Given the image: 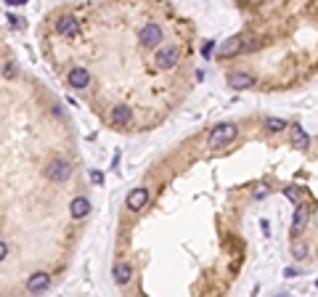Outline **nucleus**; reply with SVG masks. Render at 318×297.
<instances>
[{
  "label": "nucleus",
  "instance_id": "aec40b11",
  "mask_svg": "<svg viewBox=\"0 0 318 297\" xmlns=\"http://www.w3.org/2000/svg\"><path fill=\"white\" fill-rule=\"evenodd\" d=\"M212 51H215V40H207V43H204V48H201V56L207 59V56H209V53H212Z\"/></svg>",
  "mask_w": 318,
  "mask_h": 297
},
{
  "label": "nucleus",
  "instance_id": "0eeeda50",
  "mask_svg": "<svg viewBox=\"0 0 318 297\" xmlns=\"http://www.w3.org/2000/svg\"><path fill=\"white\" fill-rule=\"evenodd\" d=\"M27 289L32 295H40V292H45V289H51V273H45V271L32 273V276L27 279Z\"/></svg>",
  "mask_w": 318,
  "mask_h": 297
},
{
  "label": "nucleus",
  "instance_id": "412c9836",
  "mask_svg": "<svg viewBox=\"0 0 318 297\" xmlns=\"http://www.w3.org/2000/svg\"><path fill=\"white\" fill-rule=\"evenodd\" d=\"M90 180H93V183H96V186H101V183H104V173L93 170V173H90Z\"/></svg>",
  "mask_w": 318,
  "mask_h": 297
},
{
  "label": "nucleus",
  "instance_id": "7ed1b4c3",
  "mask_svg": "<svg viewBox=\"0 0 318 297\" xmlns=\"http://www.w3.org/2000/svg\"><path fill=\"white\" fill-rule=\"evenodd\" d=\"M236 135H239V127H236V125H231V122L215 125L212 130H209L207 146H209V149H220V146H228V143L234 141Z\"/></svg>",
  "mask_w": 318,
  "mask_h": 297
},
{
  "label": "nucleus",
  "instance_id": "ddd939ff",
  "mask_svg": "<svg viewBox=\"0 0 318 297\" xmlns=\"http://www.w3.org/2000/svg\"><path fill=\"white\" fill-rule=\"evenodd\" d=\"M228 85L234 90H247V88L254 85V77H252V74H244V72H234L228 77Z\"/></svg>",
  "mask_w": 318,
  "mask_h": 297
},
{
  "label": "nucleus",
  "instance_id": "f3484780",
  "mask_svg": "<svg viewBox=\"0 0 318 297\" xmlns=\"http://www.w3.org/2000/svg\"><path fill=\"white\" fill-rule=\"evenodd\" d=\"M265 127L270 133H281L286 127V122H284V119H278V117H265Z\"/></svg>",
  "mask_w": 318,
  "mask_h": 297
},
{
  "label": "nucleus",
  "instance_id": "4468645a",
  "mask_svg": "<svg viewBox=\"0 0 318 297\" xmlns=\"http://www.w3.org/2000/svg\"><path fill=\"white\" fill-rule=\"evenodd\" d=\"M112 276H114V281H117L120 287H125L130 279H133V265L130 263H117L114 265V271H112Z\"/></svg>",
  "mask_w": 318,
  "mask_h": 297
},
{
  "label": "nucleus",
  "instance_id": "dca6fc26",
  "mask_svg": "<svg viewBox=\"0 0 318 297\" xmlns=\"http://www.w3.org/2000/svg\"><path fill=\"white\" fill-rule=\"evenodd\" d=\"M308 252H310V247L302 244V241H294V244H292V257H294V260H305Z\"/></svg>",
  "mask_w": 318,
  "mask_h": 297
},
{
  "label": "nucleus",
  "instance_id": "b1692460",
  "mask_svg": "<svg viewBox=\"0 0 318 297\" xmlns=\"http://www.w3.org/2000/svg\"><path fill=\"white\" fill-rule=\"evenodd\" d=\"M29 3V0H5V5H24Z\"/></svg>",
  "mask_w": 318,
  "mask_h": 297
},
{
  "label": "nucleus",
  "instance_id": "20e7f679",
  "mask_svg": "<svg viewBox=\"0 0 318 297\" xmlns=\"http://www.w3.org/2000/svg\"><path fill=\"white\" fill-rule=\"evenodd\" d=\"M45 175H48V180L53 183H66L69 178H72V162L64 157H53L48 167H45Z\"/></svg>",
  "mask_w": 318,
  "mask_h": 297
},
{
  "label": "nucleus",
  "instance_id": "4be33fe9",
  "mask_svg": "<svg viewBox=\"0 0 318 297\" xmlns=\"http://www.w3.org/2000/svg\"><path fill=\"white\" fill-rule=\"evenodd\" d=\"M8 252H11V249H8V244H5V241H0V263H3L5 257H8Z\"/></svg>",
  "mask_w": 318,
  "mask_h": 297
},
{
  "label": "nucleus",
  "instance_id": "5701e85b",
  "mask_svg": "<svg viewBox=\"0 0 318 297\" xmlns=\"http://www.w3.org/2000/svg\"><path fill=\"white\" fill-rule=\"evenodd\" d=\"M284 276H286V279H294V276H300V271H297V268H286Z\"/></svg>",
  "mask_w": 318,
  "mask_h": 297
},
{
  "label": "nucleus",
  "instance_id": "f257e3e1",
  "mask_svg": "<svg viewBox=\"0 0 318 297\" xmlns=\"http://www.w3.org/2000/svg\"><path fill=\"white\" fill-rule=\"evenodd\" d=\"M154 64H157V69H175L178 64H181V48L178 45H159V48H154Z\"/></svg>",
  "mask_w": 318,
  "mask_h": 297
},
{
  "label": "nucleus",
  "instance_id": "6ab92c4d",
  "mask_svg": "<svg viewBox=\"0 0 318 297\" xmlns=\"http://www.w3.org/2000/svg\"><path fill=\"white\" fill-rule=\"evenodd\" d=\"M284 196H289V199H292L294 204L300 202V194H297V188H294V186H289V188H284Z\"/></svg>",
  "mask_w": 318,
  "mask_h": 297
},
{
  "label": "nucleus",
  "instance_id": "9d476101",
  "mask_svg": "<svg viewBox=\"0 0 318 297\" xmlns=\"http://www.w3.org/2000/svg\"><path fill=\"white\" fill-rule=\"evenodd\" d=\"M77 29H80V21H77V16H72V13H66V16H61L56 21V35L59 37H72Z\"/></svg>",
  "mask_w": 318,
  "mask_h": 297
},
{
  "label": "nucleus",
  "instance_id": "a211bd4d",
  "mask_svg": "<svg viewBox=\"0 0 318 297\" xmlns=\"http://www.w3.org/2000/svg\"><path fill=\"white\" fill-rule=\"evenodd\" d=\"M16 74H19V66L13 64V61H5V66H3V77H5V80H13Z\"/></svg>",
  "mask_w": 318,
  "mask_h": 297
},
{
  "label": "nucleus",
  "instance_id": "423d86ee",
  "mask_svg": "<svg viewBox=\"0 0 318 297\" xmlns=\"http://www.w3.org/2000/svg\"><path fill=\"white\" fill-rule=\"evenodd\" d=\"M109 119H112V125H130L133 122V109H130L127 104H114L112 106V112H109Z\"/></svg>",
  "mask_w": 318,
  "mask_h": 297
},
{
  "label": "nucleus",
  "instance_id": "39448f33",
  "mask_svg": "<svg viewBox=\"0 0 318 297\" xmlns=\"http://www.w3.org/2000/svg\"><path fill=\"white\" fill-rule=\"evenodd\" d=\"M310 218H313V207L305 202H297V210H294V218H292V239H300L308 231Z\"/></svg>",
  "mask_w": 318,
  "mask_h": 297
},
{
  "label": "nucleus",
  "instance_id": "1a4fd4ad",
  "mask_svg": "<svg viewBox=\"0 0 318 297\" xmlns=\"http://www.w3.org/2000/svg\"><path fill=\"white\" fill-rule=\"evenodd\" d=\"M90 72L88 69H85V66H74V69L72 72H69V77H66V82H69V85H72L74 90H82V88H88L90 85Z\"/></svg>",
  "mask_w": 318,
  "mask_h": 297
},
{
  "label": "nucleus",
  "instance_id": "9b49d317",
  "mask_svg": "<svg viewBox=\"0 0 318 297\" xmlns=\"http://www.w3.org/2000/svg\"><path fill=\"white\" fill-rule=\"evenodd\" d=\"M289 141L294 149H308L310 146V135L305 133V127L302 125H292L289 127Z\"/></svg>",
  "mask_w": 318,
  "mask_h": 297
},
{
  "label": "nucleus",
  "instance_id": "6e6552de",
  "mask_svg": "<svg viewBox=\"0 0 318 297\" xmlns=\"http://www.w3.org/2000/svg\"><path fill=\"white\" fill-rule=\"evenodd\" d=\"M146 202H149V188H143V186H138V188H133V191L127 194V199H125V204H127V210H133V212H138V210H143V207H146Z\"/></svg>",
  "mask_w": 318,
  "mask_h": 297
},
{
  "label": "nucleus",
  "instance_id": "f8f14e48",
  "mask_svg": "<svg viewBox=\"0 0 318 297\" xmlns=\"http://www.w3.org/2000/svg\"><path fill=\"white\" fill-rule=\"evenodd\" d=\"M90 210H93V207H90V199H85V196H77V199H72V204H69V212H72L74 220L88 218Z\"/></svg>",
  "mask_w": 318,
  "mask_h": 297
},
{
  "label": "nucleus",
  "instance_id": "f03ea898",
  "mask_svg": "<svg viewBox=\"0 0 318 297\" xmlns=\"http://www.w3.org/2000/svg\"><path fill=\"white\" fill-rule=\"evenodd\" d=\"M162 40H165V29H162L157 21H149V24H143L138 29V43H141V48H146V51L159 48Z\"/></svg>",
  "mask_w": 318,
  "mask_h": 297
},
{
  "label": "nucleus",
  "instance_id": "2eb2a0df",
  "mask_svg": "<svg viewBox=\"0 0 318 297\" xmlns=\"http://www.w3.org/2000/svg\"><path fill=\"white\" fill-rule=\"evenodd\" d=\"M239 51H242V37H234V40H228V43L220 48V56L228 59V56H236Z\"/></svg>",
  "mask_w": 318,
  "mask_h": 297
}]
</instances>
